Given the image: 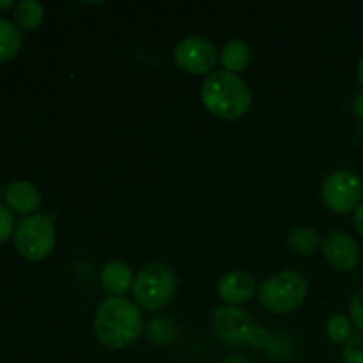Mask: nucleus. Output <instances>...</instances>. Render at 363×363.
Here are the masks:
<instances>
[{
    "mask_svg": "<svg viewBox=\"0 0 363 363\" xmlns=\"http://www.w3.org/2000/svg\"><path fill=\"white\" fill-rule=\"evenodd\" d=\"M94 333L99 344L108 350H126L142 333V315L133 301L110 296L96 311Z\"/></svg>",
    "mask_w": 363,
    "mask_h": 363,
    "instance_id": "f257e3e1",
    "label": "nucleus"
},
{
    "mask_svg": "<svg viewBox=\"0 0 363 363\" xmlns=\"http://www.w3.org/2000/svg\"><path fill=\"white\" fill-rule=\"evenodd\" d=\"M201 98L209 113L218 119L234 121L252 106V91L247 82L229 71H213L202 85Z\"/></svg>",
    "mask_w": 363,
    "mask_h": 363,
    "instance_id": "f03ea898",
    "label": "nucleus"
},
{
    "mask_svg": "<svg viewBox=\"0 0 363 363\" xmlns=\"http://www.w3.org/2000/svg\"><path fill=\"white\" fill-rule=\"evenodd\" d=\"M308 284L301 273L286 269L269 277L259 287V303L273 314H289L305 301Z\"/></svg>",
    "mask_w": 363,
    "mask_h": 363,
    "instance_id": "7ed1b4c3",
    "label": "nucleus"
},
{
    "mask_svg": "<svg viewBox=\"0 0 363 363\" xmlns=\"http://www.w3.org/2000/svg\"><path fill=\"white\" fill-rule=\"evenodd\" d=\"M176 293V275L165 264H149L137 275L133 294L137 303L145 311L156 312L165 307Z\"/></svg>",
    "mask_w": 363,
    "mask_h": 363,
    "instance_id": "20e7f679",
    "label": "nucleus"
},
{
    "mask_svg": "<svg viewBox=\"0 0 363 363\" xmlns=\"http://www.w3.org/2000/svg\"><path fill=\"white\" fill-rule=\"evenodd\" d=\"M55 225L45 215H28L14 229V247L27 261H43L55 247Z\"/></svg>",
    "mask_w": 363,
    "mask_h": 363,
    "instance_id": "39448f33",
    "label": "nucleus"
},
{
    "mask_svg": "<svg viewBox=\"0 0 363 363\" xmlns=\"http://www.w3.org/2000/svg\"><path fill=\"white\" fill-rule=\"evenodd\" d=\"M213 330L220 340L233 346H257L266 342L264 333L257 328L254 319L241 308L223 307L213 315Z\"/></svg>",
    "mask_w": 363,
    "mask_h": 363,
    "instance_id": "423d86ee",
    "label": "nucleus"
},
{
    "mask_svg": "<svg viewBox=\"0 0 363 363\" xmlns=\"http://www.w3.org/2000/svg\"><path fill=\"white\" fill-rule=\"evenodd\" d=\"M321 197L326 208L340 215L357 211L363 199V183L350 170H337L323 183Z\"/></svg>",
    "mask_w": 363,
    "mask_h": 363,
    "instance_id": "0eeeda50",
    "label": "nucleus"
},
{
    "mask_svg": "<svg viewBox=\"0 0 363 363\" xmlns=\"http://www.w3.org/2000/svg\"><path fill=\"white\" fill-rule=\"evenodd\" d=\"M177 66L190 74H206L218 62V53L209 39L190 35L181 39L174 48Z\"/></svg>",
    "mask_w": 363,
    "mask_h": 363,
    "instance_id": "6e6552de",
    "label": "nucleus"
},
{
    "mask_svg": "<svg viewBox=\"0 0 363 363\" xmlns=\"http://www.w3.org/2000/svg\"><path fill=\"white\" fill-rule=\"evenodd\" d=\"M323 254L328 264L337 272H353L360 262V247L344 233H332L323 241Z\"/></svg>",
    "mask_w": 363,
    "mask_h": 363,
    "instance_id": "1a4fd4ad",
    "label": "nucleus"
},
{
    "mask_svg": "<svg viewBox=\"0 0 363 363\" xmlns=\"http://www.w3.org/2000/svg\"><path fill=\"white\" fill-rule=\"evenodd\" d=\"M255 291V280L248 273L234 269L225 273L218 282V294L225 303L243 305L250 301Z\"/></svg>",
    "mask_w": 363,
    "mask_h": 363,
    "instance_id": "9d476101",
    "label": "nucleus"
},
{
    "mask_svg": "<svg viewBox=\"0 0 363 363\" xmlns=\"http://www.w3.org/2000/svg\"><path fill=\"white\" fill-rule=\"evenodd\" d=\"M4 197H6L7 208L14 213H20V215L28 216L41 206V194H39L38 188L23 179L7 184Z\"/></svg>",
    "mask_w": 363,
    "mask_h": 363,
    "instance_id": "9b49d317",
    "label": "nucleus"
},
{
    "mask_svg": "<svg viewBox=\"0 0 363 363\" xmlns=\"http://www.w3.org/2000/svg\"><path fill=\"white\" fill-rule=\"evenodd\" d=\"M101 287L110 296H124L133 287V273L124 261H110L103 266L99 275Z\"/></svg>",
    "mask_w": 363,
    "mask_h": 363,
    "instance_id": "f8f14e48",
    "label": "nucleus"
},
{
    "mask_svg": "<svg viewBox=\"0 0 363 363\" xmlns=\"http://www.w3.org/2000/svg\"><path fill=\"white\" fill-rule=\"evenodd\" d=\"M252 59V50L243 39H230L225 43L220 52V62H222L223 69L229 73H241L248 67Z\"/></svg>",
    "mask_w": 363,
    "mask_h": 363,
    "instance_id": "ddd939ff",
    "label": "nucleus"
},
{
    "mask_svg": "<svg viewBox=\"0 0 363 363\" xmlns=\"http://www.w3.org/2000/svg\"><path fill=\"white\" fill-rule=\"evenodd\" d=\"M45 18V7L38 0H21L14 6V21L21 30H34Z\"/></svg>",
    "mask_w": 363,
    "mask_h": 363,
    "instance_id": "4468645a",
    "label": "nucleus"
},
{
    "mask_svg": "<svg viewBox=\"0 0 363 363\" xmlns=\"http://www.w3.org/2000/svg\"><path fill=\"white\" fill-rule=\"evenodd\" d=\"M21 48L20 28L0 16V62L11 60Z\"/></svg>",
    "mask_w": 363,
    "mask_h": 363,
    "instance_id": "2eb2a0df",
    "label": "nucleus"
},
{
    "mask_svg": "<svg viewBox=\"0 0 363 363\" xmlns=\"http://www.w3.org/2000/svg\"><path fill=\"white\" fill-rule=\"evenodd\" d=\"M287 243L298 254H311V252L323 247L321 236L312 227H296V229H293L287 236Z\"/></svg>",
    "mask_w": 363,
    "mask_h": 363,
    "instance_id": "dca6fc26",
    "label": "nucleus"
},
{
    "mask_svg": "<svg viewBox=\"0 0 363 363\" xmlns=\"http://www.w3.org/2000/svg\"><path fill=\"white\" fill-rule=\"evenodd\" d=\"M326 335L333 344H347L353 339V321L344 314H335L326 323Z\"/></svg>",
    "mask_w": 363,
    "mask_h": 363,
    "instance_id": "f3484780",
    "label": "nucleus"
},
{
    "mask_svg": "<svg viewBox=\"0 0 363 363\" xmlns=\"http://www.w3.org/2000/svg\"><path fill=\"white\" fill-rule=\"evenodd\" d=\"M340 360L342 363H363V333L354 335L350 342L344 344Z\"/></svg>",
    "mask_w": 363,
    "mask_h": 363,
    "instance_id": "a211bd4d",
    "label": "nucleus"
},
{
    "mask_svg": "<svg viewBox=\"0 0 363 363\" xmlns=\"http://www.w3.org/2000/svg\"><path fill=\"white\" fill-rule=\"evenodd\" d=\"M14 229H16V220H14L13 211L9 208H6V206L0 204V245L9 240Z\"/></svg>",
    "mask_w": 363,
    "mask_h": 363,
    "instance_id": "6ab92c4d",
    "label": "nucleus"
},
{
    "mask_svg": "<svg viewBox=\"0 0 363 363\" xmlns=\"http://www.w3.org/2000/svg\"><path fill=\"white\" fill-rule=\"evenodd\" d=\"M350 314H351V321H353V325L357 326L360 332H363V287L357 294H354L353 300H351Z\"/></svg>",
    "mask_w": 363,
    "mask_h": 363,
    "instance_id": "aec40b11",
    "label": "nucleus"
},
{
    "mask_svg": "<svg viewBox=\"0 0 363 363\" xmlns=\"http://www.w3.org/2000/svg\"><path fill=\"white\" fill-rule=\"evenodd\" d=\"M353 112L354 116L363 119V92H358L353 99Z\"/></svg>",
    "mask_w": 363,
    "mask_h": 363,
    "instance_id": "412c9836",
    "label": "nucleus"
},
{
    "mask_svg": "<svg viewBox=\"0 0 363 363\" xmlns=\"http://www.w3.org/2000/svg\"><path fill=\"white\" fill-rule=\"evenodd\" d=\"M353 220H354V227H357V230L363 236V202L358 206L357 211H354Z\"/></svg>",
    "mask_w": 363,
    "mask_h": 363,
    "instance_id": "4be33fe9",
    "label": "nucleus"
},
{
    "mask_svg": "<svg viewBox=\"0 0 363 363\" xmlns=\"http://www.w3.org/2000/svg\"><path fill=\"white\" fill-rule=\"evenodd\" d=\"M220 363H252L248 358L241 357V354H229V357L222 358Z\"/></svg>",
    "mask_w": 363,
    "mask_h": 363,
    "instance_id": "5701e85b",
    "label": "nucleus"
},
{
    "mask_svg": "<svg viewBox=\"0 0 363 363\" xmlns=\"http://www.w3.org/2000/svg\"><path fill=\"white\" fill-rule=\"evenodd\" d=\"M357 77H358V82H360V85L363 87V55L360 57V60H358V67H357Z\"/></svg>",
    "mask_w": 363,
    "mask_h": 363,
    "instance_id": "b1692460",
    "label": "nucleus"
},
{
    "mask_svg": "<svg viewBox=\"0 0 363 363\" xmlns=\"http://www.w3.org/2000/svg\"><path fill=\"white\" fill-rule=\"evenodd\" d=\"M13 6V0H0V11L7 9V7Z\"/></svg>",
    "mask_w": 363,
    "mask_h": 363,
    "instance_id": "393cba45",
    "label": "nucleus"
}]
</instances>
